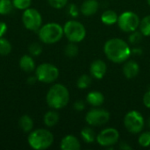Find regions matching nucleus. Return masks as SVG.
Masks as SVG:
<instances>
[{
	"label": "nucleus",
	"mask_w": 150,
	"mask_h": 150,
	"mask_svg": "<svg viewBox=\"0 0 150 150\" xmlns=\"http://www.w3.org/2000/svg\"><path fill=\"white\" fill-rule=\"evenodd\" d=\"M104 52L107 59L114 63H123L132 54V49L129 45L120 38L108 40L104 45Z\"/></svg>",
	"instance_id": "obj_1"
},
{
	"label": "nucleus",
	"mask_w": 150,
	"mask_h": 150,
	"mask_svg": "<svg viewBox=\"0 0 150 150\" xmlns=\"http://www.w3.org/2000/svg\"><path fill=\"white\" fill-rule=\"evenodd\" d=\"M69 91L68 88L62 83L52 85L47 92L46 102L47 105L54 110L64 108L69 102Z\"/></svg>",
	"instance_id": "obj_2"
},
{
	"label": "nucleus",
	"mask_w": 150,
	"mask_h": 150,
	"mask_svg": "<svg viewBox=\"0 0 150 150\" xmlns=\"http://www.w3.org/2000/svg\"><path fill=\"white\" fill-rule=\"evenodd\" d=\"M54 134L45 128H38L29 133L27 143L34 150H45L50 148L54 143Z\"/></svg>",
	"instance_id": "obj_3"
},
{
	"label": "nucleus",
	"mask_w": 150,
	"mask_h": 150,
	"mask_svg": "<svg viewBox=\"0 0 150 150\" xmlns=\"http://www.w3.org/2000/svg\"><path fill=\"white\" fill-rule=\"evenodd\" d=\"M37 33L40 40L47 45L57 43L64 36L63 26L55 22H49L42 25Z\"/></svg>",
	"instance_id": "obj_4"
},
{
	"label": "nucleus",
	"mask_w": 150,
	"mask_h": 150,
	"mask_svg": "<svg viewBox=\"0 0 150 150\" xmlns=\"http://www.w3.org/2000/svg\"><path fill=\"white\" fill-rule=\"evenodd\" d=\"M64 36L69 42L79 43L83 41L86 36L85 26L79 21L71 19L67 21L63 25Z\"/></svg>",
	"instance_id": "obj_5"
},
{
	"label": "nucleus",
	"mask_w": 150,
	"mask_h": 150,
	"mask_svg": "<svg viewBox=\"0 0 150 150\" xmlns=\"http://www.w3.org/2000/svg\"><path fill=\"white\" fill-rule=\"evenodd\" d=\"M35 76L38 82L43 83H52L55 82L59 77L58 68L49 62H44L40 64L35 69Z\"/></svg>",
	"instance_id": "obj_6"
},
{
	"label": "nucleus",
	"mask_w": 150,
	"mask_h": 150,
	"mask_svg": "<svg viewBox=\"0 0 150 150\" xmlns=\"http://www.w3.org/2000/svg\"><path fill=\"white\" fill-rule=\"evenodd\" d=\"M124 126L129 133L136 134L143 130L145 126V120L140 112L133 110L128 112L125 115Z\"/></svg>",
	"instance_id": "obj_7"
},
{
	"label": "nucleus",
	"mask_w": 150,
	"mask_h": 150,
	"mask_svg": "<svg viewBox=\"0 0 150 150\" xmlns=\"http://www.w3.org/2000/svg\"><path fill=\"white\" fill-rule=\"evenodd\" d=\"M22 23L27 30L38 32L42 25V16L37 9L29 7L23 11Z\"/></svg>",
	"instance_id": "obj_8"
},
{
	"label": "nucleus",
	"mask_w": 150,
	"mask_h": 150,
	"mask_svg": "<svg viewBox=\"0 0 150 150\" xmlns=\"http://www.w3.org/2000/svg\"><path fill=\"white\" fill-rule=\"evenodd\" d=\"M140 18L135 12L124 11L119 16L117 24L121 31L130 33L131 32L137 30L140 25Z\"/></svg>",
	"instance_id": "obj_9"
},
{
	"label": "nucleus",
	"mask_w": 150,
	"mask_h": 150,
	"mask_svg": "<svg viewBox=\"0 0 150 150\" xmlns=\"http://www.w3.org/2000/svg\"><path fill=\"white\" fill-rule=\"evenodd\" d=\"M110 120V112L102 108H92L85 115V121L91 127H101Z\"/></svg>",
	"instance_id": "obj_10"
},
{
	"label": "nucleus",
	"mask_w": 150,
	"mask_h": 150,
	"mask_svg": "<svg viewBox=\"0 0 150 150\" xmlns=\"http://www.w3.org/2000/svg\"><path fill=\"white\" fill-rule=\"evenodd\" d=\"M120 140V133L116 128L113 127H107L104 130H102L98 135H97V142L105 148H107L108 149H112L113 146L118 143Z\"/></svg>",
	"instance_id": "obj_11"
},
{
	"label": "nucleus",
	"mask_w": 150,
	"mask_h": 150,
	"mask_svg": "<svg viewBox=\"0 0 150 150\" xmlns=\"http://www.w3.org/2000/svg\"><path fill=\"white\" fill-rule=\"evenodd\" d=\"M107 71V65L103 60H95L91 62L90 67V73L95 79H102Z\"/></svg>",
	"instance_id": "obj_12"
},
{
	"label": "nucleus",
	"mask_w": 150,
	"mask_h": 150,
	"mask_svg": "<svg viewBox=\"0 0 150 150\" xmlns=\"http://www.w3.org/2000/svg\"><path fill=\"white\" fill-rule=\"evenodd\" d=\"M60 148L62 150H79L81 149V144L75 135L68 134L62 139Z\"/></svg>",
	"instance_id": "obj_13"
},
{
	"label": "nucleus",
	"mask_w": 150,
	"mask_h": 150,
	"mask_svg": "<svg viewBox=\"0 0 150 150\" xmlns=\"http://www.w3.org/2000/svg\"><path fill=\"white\" fill-rule=\"evenodd\" d=\"M122 71H123L124 76L127 79H133L138 76L140 72V66L135 61L127 60L125 62L123 65Z\"/></svg>",
	"instance_id": "obj_14"
},
{
	"label": "nucleus",
	"mask_w": 150,
	"mask_h": 150,
	"mask_svg": "<svg viewBox=\"0 0 150 150\" xmlns=\"http://www.w3.org/2000/svg\"><path fill=\"white\" fill-rule=\"evenodd\" d=\"M99 8V4L97 0H85L81 5L80 11L85 17H91L97 13Z\"/></svg>",
	"instance_id": "obj_15"
},
{
	"label": "nucleus",
	"mask_w": 150,
	"mask_h": 150,
	"mask_svg": "<svg viewBox=\"0 0 150 150\" xmlns=\"http://www.w3.org/2000/svg\"><path fill=\"white\" fill-rule=\"evenodd\" d=\"M18 65L20 69L26 73H31L35 70L36 69V63L33 59V56L31 54H24L21 56L18 62Z\"/></svg>",
	"instance_id": "obj_16"
},
{
	"label": "nucleus",
	"mask_w": 150,
	"mask_h": 150,
	"mask_svg": "<svg viewBox=\"0 0 150 150\" xmlns=\"http://www.w3.org/2000/svg\"><path fill=\"white\" fill-rule=\"evenodd\" d=\"M87 103L93 107H99L105 102V97L102 92L93 91L87 94L86 96Z\"/></svg>",
	"instance_id": "obj_17"
},
{
	"label": "nucleus",
	"mask_w": 150,
	"mask_h": 150,
	"mask_svg": "<svg viewBox=\"0 0 150 150\" xmlns=\"http://www.w3.org/2000/svg\"><path fill=\"white\" fill-rule=\"evenodd\" d=\"M59 120H60L59 113L54 109L47 112L43 117V122L45 126L47 127H53L55 125H57V123L59 122Z\"/></svg>",
	"instance_id": "obj_18"
},
{
	"label": "nucleus",
	"mask_w": 150,
	"mask_h": 150,
	"mask_svg": "<svg viewBox=\"0 0 150 150\" xmlns=\"http://www.w3.org/2000/svg\"><path fill=\"white\" fill-rule=\"evenodd\" d=\"M18 126L24 133H30L33 130V120L29 115L24 114L18 120Z\"/></svg>",
	"instance_id": "obj_19"
},
{
	"label": "nucleus",
	"mask_w": 150,
	"mask_h": 150,
	"mask_svg": "<svg viewBox=\"0 0 150 150\" xmlns=\"http://www.w3.org/2000/svg\"><path fill=\"white\" fill-rule=\"evenodd\" d=\"M118 14L112 10H106L101 15V21L106 25H112L118 21Z\"/></svg>",
	"instance_id": "obj_20"
},
{
	"label": "nucleus",
	"mask_w": 150,
	"mask_h": 150,
	"mask_svg": "<svg viewBox=\"0 0 150 150\" xmlns=\"http://www.w3.org/2000/svg\"><path fill=\"white\" fill-rule=\"evenodd\" d=\"M81 137H82L83 141L85 143H88V144L93 143L97 139V135H96L95 131L90 127H83L82 129Z\"/></svg>",
	"instance_id": "obj_21"
},
{
	"label": "nucleus",
	"mask_w": 150,
	"mask_h": 150,
	"mask_svg": "<svg viewBox=\"0 0 150 150\" xmlns=\"http://www.w3.org/2000/svg\"><path fill=\"white\" fill-rule=\"evenodd\" d=\"M13 9L15 8L11 0H0V15H9Z\"/></svg>",
	"instance_id": "obj_22"
},
{
	"label": "nucleus",
	"mask_w": 150,
	"mask_h": 150,
	"mask_svg": "<svg viewBox=\"0 0 150 150\" xmlns=\"http://www.w3.org/2000/svg\"><path fill=\"white\" fill-rule=\"evenodd\" d=\"M12 50V46L11 44V42L4 38V37H0V55L2 56H5L11 54Z\"/></svg>",
	"instance_id": "obj_23"
},
{
	"label": "nucleus",
	"mask_w": 150,
	"mask_h": 150,
	"mask_svg": "<svg viewBox=\"0 0 150 150\" xmlns=\"http://www.w3.org/2000/svg\"><path fill=\"white\" fill-rule=\"evenodd\" d=\"M78 52H79L78 46L75 42H69L64 47V54L69 58H73L76 56L78 54Z\"/></svg>",
	"instance_id": "obj_24"
},
{
	"label": "nucleus",
	"mask_w": 150,
	"mask_h": 150,
	"mask_svg": "<svg viewBox=\"0 0 150 150\" xmlns=\"http://www.w3.org/2000/svg\"><path fill=\"white\" fill-rule=\"evenodd\" d=\"M139 28L143 36H150V14L141 20Z\"/></svg>",
	"instance_id": "obj_25"
},
{
	"label": "nucleus",
	"mask_w": 150,
	"mask_h": 150,
	"mask_svg": "<svg viewBox=\"0 0 150 150\" xmlns=\"http://www.w3.org/2000/svg\"><path fill=\"white\" fill-rule=\"evenodd\" d=\"M91 82H92V78L89 75L83 74L81 76H79V78L77 79L76 86L81 90H85L91 84Z\"/></svg>",
	"instance_id": "obj_26"
},
{
	"label": "nucleus",
	"mask_w": 150,
	"mask_h": 150,
	"mask_svg": "<svg viewBox=\"0 0 150 150\" xmlns=\"http://www.w3.org/2000/svg\"><path fill=\"white\" fill-rule=\"evenodd\" d=\"M142 38H143V34L142 33V32L135 30L130 33L128 37V41L131 45H137L142 40Z\"/></svg>",
	"instance_id": "obj_27"
},
{
	"label": "nucleus",
	"mask_w": 150,
	"mask_h": 150,
	"mask_svg": "<svg viewBox=\"0 0 150 150\" xmlns=\"http://www.w3.org/2000/svg\"><path fill=\"white\" fill-rule=\"evenodd\" d=\"M138 143L141 147L149 148L150 147V131L143 132L138 138Z\"/></svg>",
	"instance_id": "obj_28"
},
{
	"label": "nucleus",
	"mask_w": 150,
	"mask_h": 150,
	"mask_svg": "<svg viewBox=\"0 0 150 150\" xmlns=\"http://www.w3.org/2000/svg\"><path fill=\"white\" fill-rule=\"evenodd\" d=\"M28 51L32 56H39L42 53V46L38 42H33L28 47Z\"/></svg>",
	"instance_id": "obj_29"
},
{
	"label": "nucleus",
	"mask_w": 150,
	"mask_h": 150,
	"mask_svg": "<svg viewBox=\"0 0 150 150\" xmlns=\"http://www.w3.org/2000/svg\"><path fill=\"white\" fill-rule=\"evenodd\" d=\"M15 9L25 11L29 8L32 4V0H11Z\"/></svg>",
	"instance_id": "obj_30"
},
{
	"label": "nucleus",
	"mask_w": 150,
	"mask_h": 150,
	"mask_svg": "<svg viewBox=\"0 0 150 150\" xmlns=\"http://www.w3.org/2000/svg\"><path fill=\"white\" fill-rule=\"evenodd\" d=\"M69 0H47L48 4L54 9H62L68 4Z\"/></svg>",
	"instance_id": "obj_31"
},
{
	"label": "nucleus",
	"mask_w": 150,
	"mask_h": 150,
	"mask_svg": "<svg viewBox=\"0 0 150 150\" xmlns=\"http://www.w3.org/2000/svg\"><path fill=\"white\" fill-rule=\"evenodd\" d=\"M68 14L72 18H77L79 15V9L75 4H69L67 7Z\"/></svg>",
	"instance_id": "obj_32"
},
{
	"label": "nucleus",
	"mask_w": 150,
	"mask_h": 150,
	"mask_svg": "<svg viewBox=\"0 0 150 150\" xmlns=\"http://www.w3.org/2000/svg\"><path fill=\"white\" fill-rule=\"evenodd\" d=\"M73 107L76 111L77 112H82L85 109V103L84 101L83 100H76L74 105H73Z\"/></svg>",
	"instance_id": "obj_33"
},
{
	"label": "nucleus",
	"mask_w": 150,
	"mask_h": 150,
	"mask_svg": "<svg viewBox=\"0 0 150 150\" xmlns=\"http://www.w3.org/2000/svg\"><path fill=\"white\" fill-rule=\"evenodd\" d=\"M143 104L147 108L150 109V90L148 91L143 96Z\"/></svg>",
	"instance_id": "obj_34"
},
{
	"label": "nucleus",
	"mask_w": 150,
	"mask_h": 150,
	"mask_svg": "<svg viewBox=\"0 0 150 150\" xmlns=\"http://www.w3.org/2000/svg\"><path fill=\"white\" fill-rule=\"evenodd\" d=\"M7 29H8V26L6 23L4 21H0V37L4 36V34L7 33Z\"/></svg>",
	"instance_id": "obj_35"
},
{
	"label": "nucleus",
	"mask_w": 150,
	"mask_h": 150,
	"mask_svg": "<svg viewBox=\"0 0 150 150\" xmlns=\"http://www.w3.org/2000/svg\"><path fill=\"white\" fill-rule=\"evenodd\" d=\"M120 149L122 150H131L133 148L126 142H121L120 143Z\"/></svg>",
	"instance_id": "obj_36"
},
{
	"label": "nucleus",
	"mask_w": 150,
	"mask_h": 150,
	"mask_svg": "<svg viewBox=\"0 0 150 150\" xmlns=\"http://www.w3.org/2000/svg\"><path fill=\"white\" fill-rule=\"evenodd\" d=\"M36 82H38V80H37V77L35 76V75L34 76H30L26 79V83L28 84H30V85H33V84L36 83Z\"/></svg>",
	"instance_id": "obj_37"
},
{
	"label": "nucleus",
	"mask_w": 150,
	"mask_h": 150,
	"mask_svg": "<svg viewBox=\"0 0 150 150\" xmlns=\"http://www.w3.org/2000/svg\"><path fill=\"white\" fill-rule=\"evenodd\" d=\"M142 49L140 48V47H134L132 49V54H134V55H141L142 54Z\"/></svg>",
	"instance_id": "obj_38"
},
{
	"label": "nucleus",
	"mask_w": 150,
	"mask_h": 150,
	"mask_svg": "<svg viewBox=\"0 0 150 150\" xmlns=\"http://www.w3.org/2000/svg\"><path fill=\"white\" fill-rule=\"evenodd\" d=\"M148 127L150 128V118L148 120Z\"/></svg>",
	"instance_id": "obj_39"
},
{
	"label": "nucleus",
	"mask_w": 150,
	"mask_h": 150,
	"mask_svg": "<svg viewBox=\"0 0 150 150\" xmlns=\"http://www.w3.org/2000/svg\"><path fill=\"white\" fill-rule=\"evenodd\" d=\"M147 2H148V4L150 6V0H147Z\"/></svg>",
	"instance_id": "obj_40"
}]
</instances>
